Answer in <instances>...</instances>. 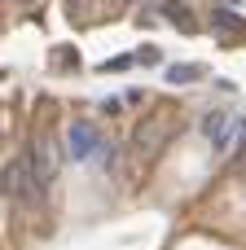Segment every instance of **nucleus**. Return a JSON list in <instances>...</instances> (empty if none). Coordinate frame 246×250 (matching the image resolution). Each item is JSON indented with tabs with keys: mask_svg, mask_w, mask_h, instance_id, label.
Here are the masks:
<instances>
[{
	"mask_svg": "<svg viewBox=\"0 0 246 250\" xmlns=\"http://www.w3.org/2000/svg\"><path fill=\"white\" fill-rule=\"evenodd\" d=\"M202 136L216 145L220 158H233L238 145H242V136H246V119H233L229 110H211V114L202 119Z\"/></svg>",
	"mask_w": 246,
	"mask_h": 250,
	"instance_id": "f257e3e1",
	"label": "nucleus"
},
{
	"mask_svg": "<svg viewBox=\"0 0 246 250\" xmlns=\"http://www.w3.org/2000/svg\"><path fill=\"white\" fill-rule=\"evenodd\" d=\"M31 167H35V185H40V193L57 180V171H62V145L53 141V132H35V141H31Z\"/></svg>",
	"mask_w": 246,
	"mask_h": 250,
	"instance_id": "f03ea898",
	"label": "nucleus"
},
{
	"mask_svg": "<svg viewBox=\"0 0 246 250\" xmlns=\"http://www.w3.org/2000/svg\"><path fill=\"white\" fill-rule=\"evenodd\" d=\"M4 193H9L13 202H26V207L40 198V185H35L31 154H18V158H9V167H4Z\"/></svg>",
	"mask_w": 246,
	"mask_h": 250,
	"instance_id": "7ed1b4c3",
	"label": "nucleus"
},
{
	"mask_svg": "<svg viewBox=\"0 0 246 250\" xmlns=\"http://www.w3.org/2000/svg\"><path fill=\"white\" fill-rule=\"evenodd\" d=\"M101 149H106V141H101V132L92 127V123H70V132H66V154L75 158V163H88V158H101Z\"/></svg>",
	"mask_w": 246,
	"mask_h": 250,
	"instance_id": "20e7f679",
	"label": "nucleus"
},
{
	"mask_svg": "<svg viewBox=\"0 0 246 250\" xmlns=\"http://www.w3.org/2000/svg\"><path fill=\"white\" fill-rule=\"evenodd\" d=\"M167 132H172V119H167L163 110H158V114H150V119L136 127V136H132V141H136V154H145V158H150V154L167 141Z\"/></svg>",
	"mask_w": 246,
	"mask_h": 250,
	"instance_id": "39448f33",
	"label": "nucleus"
},
{
	"mask_svg": "<svg viewBox=\"0 0 246 250\" xmlns=\"http://www.w3.org/2000/svg\"><path fill=\"white\" fill-rule=\"evenodd\" d=\"M211 26H220V31H229V35H246V18H238L233 9H211Z\"/></svg>",
	"mask_w": 246,
	"mask_h": 250,
	"instance_id": "423d86ee",
	"label": "nucleus"
},
{
	"mask_svg": "<svg viewBox=\"0 0 246 250\" xmlns=\"http://www.w3.org/2000/svg\"><path fill=\"white\" fill-rule=\"evenodd\" d=\"M194 79H202V66H194V62L167 66V83H194Z\"/></svg>",
	"mask_w": 246,
	"mask_h": 250,
	"instance_id": "0eeeda50",
	"label": "nucleus"
},
{
	"mask_svg": "<svg viewBox=\"0 0 246 250\" xmlns=\"http://www.w3.org/2000/svg\"><path fill=\"white\" fill-rule=\"evenodd\" d=\"M163 18H167V22H176V26H185V31H194L189 9H180V4H167V9H163Z\"/></svg>",
	"mask_w": 246,
	"mask_h": 250,
	"instance_id": "6e6552de",
	"label": "nucleus"
},
{
	"mask_svg": "<svg viewBox=\"0 0 246 250\" xmlns=\"http://www.w3.org/2000/svg\"><path fill=\"white\" fill-rule=\"evenodd\" d=\"M229 167H233V171H246V136H242V145H238V154L229 158Z\"/></svg>",
	"mask_w": 246,
	"mask_h": 250,
	"instance_id": "1a4fd4ad",
	"label": "nucleus"
},
{
	"mask_svg": "<svg viewBox=\"0 0 246 250\" xmlns=\"http://www.w3.org/2000/svg\"><path fill=\"white\" fill-rule=\"evenodd\" d=\"M132 62H136V57H114V62H101V70H106V75H110V70H128Z\"/></svg>",
	"mask_w": 246,
	"mask_h": 250,
	"instance_id": "9d476101",
	"label": "nucleus"
}]
</instances>
